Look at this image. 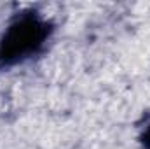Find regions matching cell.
Wrapping results in <instances>:
<instances>
[{"mask_svg":"<svg viewBox=\"0 0 150 149\" xmlns=\"http://www.w3.org/2000/svg\"><path fill=\"white\" fill-rule=\"evenodd\" d=\"M49 35V27L37 16H23L14 21L0 42V63L12 65L35 54Z\"/></svg>","mask_w":150,"mask_h":149,"instance_id":"6da1fadb","label":"cell"}]
</instances>
